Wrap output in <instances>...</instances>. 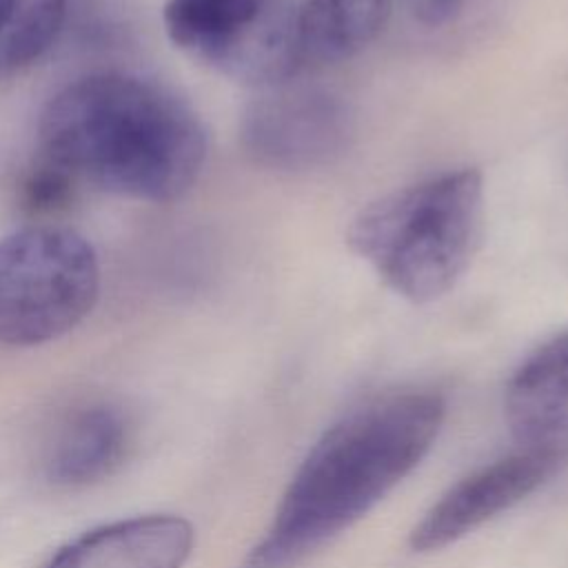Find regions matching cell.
<instances>
[{"instance_id":"1","label":"cell","mask_w":568,"mask_h":568,"mask_svg":"<svg viewBox=\"0 0 568 568\" xmlns=\"http://www.w3.org/2000/svg\"><path fill=\"white\" fill-rule=\"evenodd\" d=\"M446 415L435 390H399L344 415L291 477L240 568H293L375 508L433 448Z\"/></svg>"},{"instance_id":"2","label":"cell","mask_w":568,"mask_h":568,"mask_svg":"<svg viewBox=\"0 0 568 568\" xmlns=\"http://www.w3.org/2000/svg\"><path fill=\"white\" fill-rule=\"evenodd\" d=\"M42 158L106 193L171 202L197 180L206 133L169 87L131 73H91L62 87L38 120Z\"/></svg>"},{"instance_id":"3","label":"cell","mask_w":568,"mask_h":568,"mask_svg":"<svg viewBox=\"0 0 568 568\" xmlns=\"http://www.w3.org/2000/svg\"><path fill=\"white\" fill-rule=\"evenodd\" d=\"M481 231V175L459 169L371 202L351 222L346 240L390 291L426 304L466 273Z\"/></svg>"},{"instance_id":"4","label":"cell","mask_w":568,"mask_h":568,"mask_svg":"<svg viewBox=\"0 0 568 568\" xmlns=\"http://www.w3.org/2000/svg\"><path fill=\"white\" fill-rule=\"evenodd\" d=\"M98 295V255L73 229L33 224L0 240V344L58 339L93 311Z\"/></svg>"},{"instance_id":"5","label":"cell","mask_w":568,"mask_h":568,"mask_svg":"<svg viewBox=\"0 0 568 568\" xmlns=\"http://www.w3.org/2000/svg\"><path fill=\"white\" fill-rule=\"evenodd\" d=\"M295 0H166L171 42L217 73L257 89L288 82L304 64Z\"/></svg>"},{"instance_id":"6","label":"cell","mask_w":568,"mask_h":568,"mask_svg":"<svg viewBox=\"0 0 568 568\" xmlns=\"http://www.w3.org/2000/svg\"><path fill=\"white\" fill-rule=\"evenodd\" d=\"M264 91L248 104L242 122L244 146L260 164L308 171L346 151L353 120L337 95L286 82Z\"/></svg>"},{"instance_id":"7","label":"cell","mask_w":568,"mask_h":568,"mask_svg":"<svg viewBox=\"0 0 568 568\" xmlns=\"http://www.w3.org/2000/svg\"><path fill=\"white\" fill-rule=\"evenodd\" d=\"M568 462L539 450L519 448L450 486L410 530L415 552H435L475 528L484 526L499 513L513 508Z\"/></svg>"},{"instance_id":"8","label":"cell","mask_w":568,"mask_h":568,"mask_svg":"<svg viewBox=\"0 0 568 568\" xmlns=\"http://www.w3.org/2000/svg\"><path fill=\"white\" fill-rule=\"evenodd\" d=\"M504 410L521 448L568 462V328L546 339L515 368Z\"/></svg>"},{"instance_id":"9","label":"cell","mask_w":568,"mask_h":568,"mask_svg":"<svg viewBox=\"0 0 568 568\" xmlns=\"http://www.w3.org/2000/svg\"><path fill=\"white\" fill-rule=\"evenodd\" d=\"M195 528L180 515H138L102 524L67 541L42 568H182Z\"/></svg>"},{"instance_id":"10","label":"cell","mask_w":568,"mask_h":568,"mask_svg":"<svg viewBox=\"0 0 568 568\" xmlns=\"http://www.w3.org/2000/svg\"><path fill=\"white\" fill-rule=\"evenodd\" d=\"M131 446L129 417L113 404L73 408L55 426L42 453V475L60 490H80L111 477Z\"/></svg>"},{"instance_id":"11","label":"cell","mask_w":568,"mask_h":568,"mask_svg":"<svg viewBox=\"0 0 568 568\" xmlns=\"http://www.w3.org/2000/svg\"><path fill=\"white\" fill-rule=\"evenodd\" d=\"M393 0H302L304 62H339L368 47L388 22Z\"/></svg>"},{"instance_id":"12","label":"cell","mask_w":568,"mask_h":568,"mask_svg":"<svg viewBox=\"0 0 568 568\" xmlns=\"http://www.w3.org/2000/svg\"><path fill=\"white\" fill-rule=\"evenodd\" d=\"M67 0H0V73L38 60L55 40Z\"/></svg>"},{"instance_id":"13","label":"cell","mask_w":568,"mask_h":568,"mask_svg":"<svg viewBox=\"0 0 568 568\" xmlns=\"http://www.w3.org/2000/svg\"><path fill=\"white\" fill-rule=\"evenodd\" d=\"M75 180L58 164L42 158L20 182V206L31 215H53L73 200Z\"/></svg>"}]
</instances>
